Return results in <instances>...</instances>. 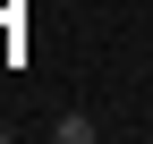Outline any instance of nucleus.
I'll use <instances>...</instances> for the list:
<instances>
[{
    "mask_svg": "<svg viewBox=\"0 0 153 144\" xmlns=\"http://www.w3.org/2000/svg\"><path fill=\"white\" fill-rule=\"evenodd\" d=\"M43 136H51V144H94L102 127H94L85 110H60V119H43Z\"/></svg>",
    "mask_w": 153,
    "mask_h": 144,
    "instance_id": "1",
    "label": "nucleus"
}]
</instances>
